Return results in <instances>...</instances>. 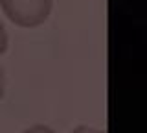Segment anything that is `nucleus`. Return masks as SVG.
I'll list each match as a JSON object with an SVG mask.
<instances>
[{
    "instance_id": "1",
    "label": "nucleus",
    "mask_w": 147,
    "mask_h": 133,
    "mask_svg": "<svg viewBox=\"0 0 147 133\" xmlns=\"http://www.w3.org/2000/svg\"><path fill=\"white\" fill-rule=\"evenodd\" d=\"M52 0H0L4 15L20 28H37L44 24L52 13Z\"/></svg>"
},
{
    "instance_id": "2",
    "label": "nucleus",
    "mask_w": 147,
    "mask_h": 133,
    "mask_svg": "<svg viewBox=\"0 0 147 133\" xmlns=\"http://www.w3.org/2000/svg\"><path fill=\"white\" fill-rule=\"evenodd\" d=\"M6 50H7V31L4 28V24L0 22V56L6 54Z\"/></svg>"
},
{
    "instance_id": "3",
    "label": "nucleus",
    "mask_w": 147,
    "mask_h": 133,
    "mask_svg": "<svg viewBox=\"0 0 147 133\" xmlns=\"http://www.w3.org/2000/svg\"><path fill=\"white\" fill-rule=\"evenodd\" d=\"M4 89H6V80H4V72H2V68H0V102H2V98H4Z\"/></svg>"
}]
</instances>
